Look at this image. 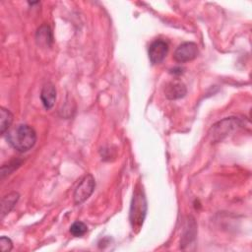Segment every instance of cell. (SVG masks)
<instances>
[{
    "label": "cell",
    "instance_id": "6da1fadb",
    "mask_svg": "<svg viewBox=\"0 0 252 252\" xmlns=\"http://www.w3.org/2000/svg\"><path fill=\"white\" fill-rule=\"evenodd\" d=\"M6 138L15 150L20 153H25L34 146L36 133L30 125L21 124L8 131Z\"/></svg>",
    "mask_w": 252,
    "mask_h": 252
},
{
    "label": "cell",
    "instance_id": "7a4b0ae2",
    "mask_svg": "<svg viewBox=\"0 0 252 252\" xmlns=\"http://www.w3.org/2000/svg\"><path fill=\"white\" fill-rule=\"evenodd\" d=\"M147 199L142 187L136 186L130 206L129 219L133 230L139 229L144 222L147 214Z\"/></svg>",
    "mask_w": 252,
    "mask_h": 252
},
{
    "label": "cell",
    "instance_id": "3957f363",
    "mask_svg": "<svg viewBox=\"0 0 252 252\" xmlns=\"http://www.w3.org/2000/svg\"><path fill=\"white\" fill-rule=\"evenodd\" d=\"M240 126H241V122L238 118L236 117L224 118L217 122L211 127L209 131V136L211 137V141L213 143L220 142L228 134L238 129Z\"/></svg>",
    "mask_w": 252,
    "mask_h": 252
},
{
    "label": "cell",
    "instance_id": "277c9868",
    "mask_svg": "<svg viewBox=\"0 0 252 252\" xmlns=\"http://www.w3.org/2000/svg\"><path fill=\"white\" fill-rule=\"evenodd\" d=\"M94 187H95V181L94 176L92 174L85 175L74 191V195H73L74 203L76 205H80L84 203L93 194Z\"/></svg>",
    "mask_w": 252,
    "mask_h": 252
},
{
    "label": "cell",
    "instance_id": "5b68a950",
    "mask_svg": "<svg viewBox=\"0 0 252 252\" xmlns=\"http://www.w3.org/2000/svg\"><path fill=\"white\" fill-rule=\"evenodd\" d=\"M198 46L194 42H184L180 44L174 51L173 58L176 62L185 63L195 59L198 56Z\"/></svg>",
    "mask_w": 252,
    "mask_h": 252
},
{
    "label": "cell",
    "instance_id": "8992f818",
    "mask_svg": "<svg viewBox=\"0 0 252 252\" xmlns=\"http://www.w3.org/2000/svg\"><path fill=\"white\" fill-rule=\"evenodd\" d=\"M168 52V44L161 39H157L149 47V58L153 64H158L163 61Z\"/></svg>",
    "mask_w": 252,
    "mask_h": 252
},
{
    "label": "cell",
    "instance_id": "52a82bcc",
    "mask_svg": "<svg viewBox=\"0 0 252 252\" xmlns=\"http://www.w3.org/2000/svg\"><path fill=\"white\" fill-rule=\"evenodd\" d=\"M187 93L186 87L180 82H169L164 88L165 96L168 99H178L183 97Z\"/></svg>",
    "mask_w": 252,
    "mask_h": 252
},
{
    "label": "cell",
    "instance_id": "ba28073f",
    "mask_svg": "<svg viewBox=\"0 0 252 252\" xmlns=\"http://www.w3.org/2000/svg\"><path fill=\"white\" fill-rule=\"evenodd\" d=\"M40 99L46 109H50L53 107L56 100V89L54 85H52L51 83H47L43 86L40 93Z\"/></svg>",
    "mask_w": 252,
    "mask_h": 252
},
{
    "label": "cell",
    "instance_id": "9c48e42d",
    "mask_svg": "<svg viewBox=\"0 0 252 252\" xmlns=\"http://www.w3.org/2000/svg\"><path fill=\"white\" fill-rule=\"evenodd\" d=\"M19 193L11 192L3 197L1 202V218H4L15 207L19 200Z\"/></svg>",
    "mask_w": 252,
    "mask_h": 252
},
{
    "label": "cell",
    "instance_id": "30bf717a",
    "mask_svg": "<svg viewBox=\"0 0 252 252\" xmlns=\"http://www.w3.org/2000/svg\"><path fill=\"white\" fill-rule=\"evenodd\" d=\"M13 122V114L6 108H0V131L1 134L4 135L6 131L10 128Z\"/></svg>",
    "mask_w": 252,
    "mask_h": 252
},
{
    "label": "cell",
    "instance_id": "8fae6325",
    "mask_svg": "<svg viewBox=\"0 0 252 252\" xmlns=\"http://www.w3.org/2000/svg\"><path fill=\"white\" fill-rule=\"evenodd\" d=\"M36 38H37V40H39L40 43L44 42L45 44H48V42H51L52 35H51V32H50L49 28L46 26L39 28L37 31V33H36Z\"/></svg>",
    "mask_w": 252,
    "mask_h": 252
},
{
    "label": "cell",
    "instance_id": "7c38bea8",
    "mask_svg": "<svg viewBox=\"0 0 252 252\" xmlns=\"http://www.w3.org/2000/svg\"><path fill=\"white\" fill-rule=\"evenodd\" d=\"M87 230H88L87 225L82 221H75L70 227V232L76 237H80L84 235L87 232Z\"/></svg>",
    "mask_w": 252,
    "mask_h": 252
},
{
    "label": "cell",
    "instance_id": "4fadbf2b",
    "mask_svg": "<svg viewBox=\"0 0 252 252\" xmlns=\"http://www.w3.org/2000/svg\"><path fill=\"white\" fill-rule=\"evenodd\" d=\"M0 246H1V251L2 252H9L13 248V243L9 237L6 236H1L0 238Z\"/></svg>",
    "mask_w": 252,
    "mask_h": 252
}]
</instances>
